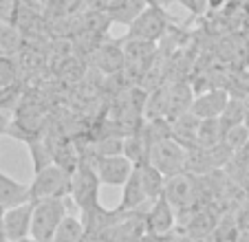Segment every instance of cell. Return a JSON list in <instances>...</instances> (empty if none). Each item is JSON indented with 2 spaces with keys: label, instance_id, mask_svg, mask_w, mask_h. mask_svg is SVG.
<instances>
[{
  "label": "cell",
  "instance_id": "6da1fadb",
  "mask_svg": "<svg viewBox=\"0 0 249 242\" xmlns=\"http://www.w3.org/2000/svg\"><path fill=\"white\" fill-rule=\"evenodd\" d=\"M66 218V198H42L33 200L31 240L53 242L60 223Z\"/></svg>",
  "mask_w": 249,
  "mask_h": 242
},
{
  "label": "cell",
  "instance_id": "7a4b0ae2",
  "mask_svg": "<svg viewBox=\"0 0 249 242\" xmlns=\"http://www.w3.org/2000/svg\"><path fill=\"white\" fill-rule=\"evenodd\" d=\"M172 18L168 16V11L157 2L146 5V9L141 11L130 24H128V40H146V42H157L165 33L170 31Z\"/></svg>",
  "mask_w": 249,
  "mask_h": 242
},
{
  "label": "cell",
  "instance_id": "3957f363",
  "mask_svg": "<svg viewBox=\"0 0 249 242\" xmlns=\"http://www.w3.org/2000/svg\"><path fill=\"white\" fill-rule=\"evenodd\" d=\"M163 196L174 205V209H194L201 203V196H205L203 178L192 172H181L177 176H170L165 181Z\"/></svg>",
  "mask_w": 249,
  "mask_h": 242
},
{
  "label": "cell",
  "instance_id": "277c9868",
  "mask_svg": "<svg viewBox=\"0 0 249 242\" xmlns=\"http://www.w3.org/2000/svg\"><path fill=\"white\" fill-rule=\"evenodd\" d=\"M71 176L73 174L62 165L51 163L49 168L36 172L31 185V200L42 198H69L71 196Z\"/></svg>",
  "mask_w": 249,
  "mask_h": 242
},
{
  "label": "cell",
  "instance_id": "5b68a950",
  "mask_svg": "<svg viewBox=\"0 0 249 242\" xmlns=\"http://www.w3.org/2000/svg\"><path fill=\"white\" fill-rule=\"evenodd\" d=\"M165 178L188 172V150L174 139H163L152 145L150 158H148Z\"/></svg>",
  "mask_w": 249,
  "mask_h": 242
},
{
  "label": "cell",
  "instance_id": "8992f818",
  "mask_svg": "<svg viewBox=\"0 0 249 242\" xmlns=\"http://www.w3.org/2000/svg\"><path fill=\"white\" fill-rule=\"evenodd\" d=\"M99 185H102V181H99V176H97L95 165H89L86 161H82V163L77 165V170L73 172V176H71V198H73V203H75L82 211L97 205Z\"/></svg>",
  "mask_w": 249,
  "mask_h": 242
},
{
  "label": "cell",
  "instance_id": "52a82bcc",
  "mask_svg": "<svg viewBox=\"0 0 249 242\" xmlns=\"http://www.w3.org/2000/svg\"><path fill=\"white\" fill-rule=\"evenodd\" d=\"M135 168L137 165L132 163L126 154L102 156L95 163V170H97V176L102 181V185H110V187H124V183L132 176Z\"/></svg>",
  "mask_w": 249,
  "mask_h": 242
},
{
  "label": "cell",
  "instance_id": "ba28073f",
  "mask_svg": "<svg viewBox=\"0 0 249 242\" xmlns=\"http://www.w3.org/2000/svg\"><path fill=\"white\" fill-rule=\"evenodd\" d=\"M157 53L155 42H146V40H124V70L135 77L148 73L152 60Z\"/></svg>",
  "mask_w": 249,
  "mask_h": 242
},
{
  "label": "cell",
  "instance_id": "9c48e42d",
  "mask_svg": "<svg viewBox=\"0 0 249 242\" xmlns=\"http://www.w3.org/2000/svg\"><path fill=\"white\" fill-rule=\"evenodd\" d=\"M31 220H33V200L2 211L7 242H22L27 238H31Z\"/></svg>",
  "mask_w": 249,
  "mask_h": 242
},
{
  "label": "cell",
  "instance_id": "30bf717a",
  "mask_svg": "<svg viewBox=\"0 0 249 242\" xmlns=\"http://www.w3.org/2000/svg\"><path fill=\"white\" fill-rule=\"evenodd\" d=\"M146 227L148 233H157V236H168L174 227V205L165 196H159L152 200L150 207L146 211Z\"/></svg>",
  "mask_w": 249,
  "mask_h": 242
},
{
  "label": "cell",
  "instance_id": "8fae6325",
  "mask_svg": "<svg viewBox=\"0 0 249 242\" xmlns=\"http://www.w3.org/2000/svg\"><path fill=\"white\" fill-rule=\"evenodd\" d=\"M31 200V185L0 172V209H11V207L24 205Z\"/></svg>",
  "mask_w": 249,
  "mask_h": 242
},
{
  "label": "cell",
  "instance_id": "7c38bea8",
  "mask_svg": "<svg viewBox=\"0 0 249 242\" xmlns=\"http://www.w3.org/2000/svg\"><path fill=\"white\" fill-rule=\"evenodd\" d=\"M227 102H230V95L223 88H212L205 93L196 95L192 102V112L198 119H216L223 115Z\"/></svg>",
  "mask_w": 249,
  "mask_h": 242
},
{
  "label": "cell",
  "instance_id": "4fadbf2b",
  "mask_svg": "<svg viewBox=\"0 0 249 242\" xmlns=\"http://www.w3.org/2000/svg\"><path fill=\"white\" fill-rule=\"evenodd\" d=\"M150 203L148 200V194H146V187L141 183V174L139 170L135 168L132 176L124 183V191H122V200H119V205L115 207V211L119 214H128V211H137L141 205H146Z\"/></svg>",
  "mask_w": 249,
  "mask_h": 242
},
{
  "label": "cell",
  "instance_id": "5bb4252c",
  "mask_svg": "<svg viewBox=\"0 0 249 242\" xmlns=\"http://www.w3.org/2000/svg\"><path fill=\"white\" fill-rule=\"evenodd\" d=\"M198 119L192 110L190 112H183V115L174 117L170 119V130H172V139L177 143H181L185 150L190 148H196V135H198Z\"/></svg>",
  "mask_w": 249,
  "mask_h": 242
},
{
  "label": "cell",
  "instance_id": "9a60e30c",
  "mask_svg": "<svg viewBox=\"0 0 249 242\" xmlns=\"http://www.w3.org/2000/svg\"><path fill=\"white\" fill-rule=\"evenodd\" d=\"M95 55L97 66L106 73H119L124 69V42H104Z\"/></svg>",
  "mask_w": 249,
  "mask_h": 242
},
{
  "label": "cell",
  "instance_id": "2e32d148",
  "mask_svg": "<svg viewBox=\"0 0 249 242\" xmlns=\"http://www.w3.org/2000/svg\"><path fill=\"white\" fill-rule=\"evenodd\" d=\"M194 90L188 84H172L168 88V119L192 110Z\"/></svg>",
  "mask_w": 249,
  "mask_h": 242
},
{
  "label": "cell",
  "instance_id": "e0dca14e",
  "mask_svg": "<svg viewBox=\"0 0 249 242\" xmlns=\"http://www.w3.org/2000/svg\"><path fill=\"white\" fill-rule=\"evenodd\" d=\"M137 170H139V174H141V183H143V187H146V194H148V200H150V203L152 200H157L159 196H163L165 181H168V178H165L163 174H161L159 170L150 163V161L139 163L137 165Z\"/></svg>",
  "mask_w": 249,
  "mask_h": 242
},
{
  "label": "cell",
  "instance_id": "ac0fdd59",
  "mask_svg": "<svg viewBox=\"0 0 249 242\" xmlns=\"http://www.w3.org/2000/svg\"><path fill=\"white\" fill-rule=\"evenodd\" d=\"M223 139H225V128H223L218 117L216 119H201L196 135L198 148H214V145L223 143Z\"/></svg>",
  "mask_w": 249,
  "mask_h": 242
},
{
  "label": "cell",
  "instance_id": "d6986e66",
  "mask_svg": "<svg viewBox=\"0 0 249 242\" xmlns=\"http://www.w3.org/2000/svg\"><path fill=\"white\" fill-rule=\"evenodd\" d=\"M86 238V227L82 223V218L77 216H69L60 223L55 236H53V242H84Z\"/></svg>",
  "mask_w": 249,
  "mask_h": 242
},
{
  "label": "cell",
  "instance_id": "ffe728a7",
  "mask_svg": "<svg viewBox=\"0 0 249 242\" xmlns=\"http://www.w3.org/2000/svg\"><path fill=\"white\" fill-rule=\"evenodd\" d=\"M245 115H247V112H245V104L240 102V99H236V97H230L225 110H223V115L218 117V119H221L223 128H225V132H227L230 128H234V126H243Z\"/></svg>",
  "mask_w": 249,
  "mask_h": 242
},
{
  "label": "cell",
  "instance_id": "44dd1931",
  "mask_svg": "<svg viewBox=\"0 0 249 242\" xmlns=\"http://www.w3.org/2000/svg\"><path fill=\"white\" fill-rule=\"evenodd\" d=\"M223 143H225L227 148L234 150V154L240 152V150H243L245 145L249 143V130H247V126H234V128H230V130L225 132V139H223Z\"/></svg>",
  "mask_w": 249,
  "mask_h": 242
},
{
  "label": "cell",
  "instance_id": "7402d4cb",
  "mask_svg": "<svg viewBox=\"0 0 249 242\" xmlns=\"http://www.w3.org/2000/svg\"><path fill=\"white\" fill-rule=\"evenodd\" d=\"M18 14V2L16 0H0V22L9 24Z\"/></svg>",
  "mask_w": 249,
  "mask_h": 242
},
{
  "label": "cell",
  "instance_id": "603a6c76",
  "mask_svg": "<svg viewBox=\"0 0 249 242\" xmlns=\"http://www.w3.org/2000/svg\"><path fill=\"white\" fill-rule=\"evenodd\" d=\"M179 2L194 16H201L205 9H210V7H207V0H179Z\"/></svg>",
  "mask_w": 249,
  "mask_h": 242
},
{
  "label": "cell",
  "instance_id": "cb8c5ba5",
  "mask_svg": "<svg viewBox=\"0 0 249 242\" xmlns=\"http://www.w3.org/2000/svg\"><path fill=\"white\" fill-rule=\"evenodd\" d=\"M236 223H238V229H240V231H247V233H249V200L243 205L240 214H236Z\"/></svg>",
  "mask_w": 249,
  "mask_h": 242
},
{
  "label": "cell",
  "instance_id": "d4e9b609",
  "mask_svg": "<svg viewBox=\"0 0 249 242\" xmlns=\"http://www.w3.org/2000/svg\"><path fill=\"white\" fill-rule=\"evenodd\" d=\"M9 128H11V119L0 110V135H9Z\"/></svg>",
  "mask_w": 249,
  "mask_h": 242
},
{
  "label": "cell",
  "instance_id": "484cf974",
  "mask_svg": "<svg viewBox=\"0 0 249 242\" xmlns=\"http://www.w3.org/2000/svg\"><path fill=\"white\" fill-rule=\"evenodd\" d=\"M225 5V0H207V7H210L212 11H216V9H221V7Z\"/></svg>",
  "mask_w": 249,
  "mask_h": 242
},
{
  "label": "cell",
  "instance_id": "4316f807",
  "mask_svg": "<svg viewBox=\"0 0 249 242\" xmlns=\"http://www.w3.org/2000/svg\"><path fill=\"white\" fill-rule=\"evenodd\" d=\"M236 242H249V233L247 231H240L238 238H236Z\"/></svg>",
  "mask_w": 249,
  "mask_h": 242
}]
</instances>
